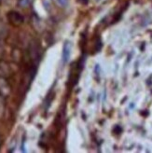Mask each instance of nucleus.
<instances>
[{"label":"nucleus","mask_w":152,"mask_h":153,"mask_svg":"<svg viewBox=\"0 0 152 153\" xmlns=\"http://www.w3.org/2000/svg\"><path fill=\"white\" fill-rule=\"evenodd\" d=\"M7 18H9L10 22L11 24L15 25H21L22 24V22H24V17L22 16V15L16 11H11L7 15Z\"/></svg>","instance_id":"f257e3e1"},{"label":"nucleus","mask_w":152,"mask_h":153,"mask_svg":"<svg viewBox=\"0 0 152 153\" xmlns=\"http://www.w3.org/2000/svg\"><path fill=\"white\" fill-rule=\"evenodd\" d=\"M71 54V44L70 42L66 41L64 44V49H63V63L66 64L70 59Z\"/></svg>","instance_id":"f03ea898"},{"label":"nucleus","mask_w":152,"mask_h":153,"mask_svg":"<svg viewBox=\"0 0 152 153\" xmlns=\"http://www.w3.org/2000/svg\"><path fill=\"white\" fill-rule=\"evenodd\" d=\"M18 4H19V6L22 7H26L29 6L30 1H29V0H19V1H18Z\"/></svg>","instance_id":"7ed1b4c3"},{"label":"nucleus","mask_w":152,"mask_h":153,"mask_svg":"<svg viewBox=\"0 0 152 153\" xmlns=\"http://www.w3.org/2000/svg\"><path fill=\"white\" fill-rule=\"evenodd\" d=\"M57 1L61 6H63V7H65L68 4V0H57Z\"/></svg>","instance_id":"20e7f679"}]
</instances>
